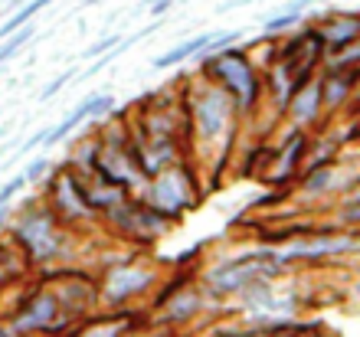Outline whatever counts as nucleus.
<instances>
[{
  "instance_id": "20",
  "label": "nucleus",
  "mask_w": 360,
  "mask_h": 337,
  "mask_svg": "<svg viewBox=\"0 0 360 337\" xmlns=\"http://www.w3.org/2000/svg\"><path fill=\"white\" fill-rule=\"evenodd\" d=\"M46 170H53V164H49V158H37L33 164H30L27 170H23V177H27V184H37V180L46 177Z\"/></svg>"
},
{
  "instance_id": "10",
  "label": "nucleus",
  "mask_w": 360,
  "mask_h": 337,
  "mask_svg": "<svg viewBox=\"0 0 360 337\" xmlns=\"http://www.w3.org/2000/svg\"><path fill=\"white\" fill-rule=\"evenodd\" d=\"M112 108H115V98H112V95H89L86 102L76 105V112H69L59 125L46 128V138H43V144H46V148H56V144H63V141L76 132L82 122H89V118H95V122H98V118H102V115H108Z\"/></svg>"
},
{
  "instance_id": "13",
  "label": "nucleus",
  "mask_w": 360,
  "mask_h": 337,
  "mask_svg": "<svg viewBox=\"0 0 360 337\" xmlns=\"http://www.w3.org/2000/svg\"><path fill=\"white\" fill-rule=\"evenodd\" d=\"M210 39H213V33H200V37L184 39L180 46L167 49L164 56L154 59V69H174V66H180V63H190V59H197L200 53H203V46H207Z\"/></svg>"
},
{
  "instance_id": "25",
  "label": "nucleus",
  "mask_w": 360,
  "mask_h": 337,
  "mask_svg": "<svg viewBox=\"0 0 360 337\" xmlns=\"http://www.w3.org/2000/svg\"><path fill=\"white\" fill-rule=\"evenodd\" d=\"M0 337H30V334H20V331H13V328H0Z\"/></svg>"
},
{
  "instance_id": "17",
  "label": "nucleus",
  "mask_w": 360,
  "mask_h": 337,
  "mask_svg": "<svg viewBox=\"0 0 360 337\" xmlns=\"http://www.w3.org/2000/svg\"><path fill=\"white\" fill-rule=\"evenodd\" d=\"M171 305H174V311L167 314V324H180V321L193 318V314L203 308V298H200V295H177Z\"/></svg>"
},
{
  "instance_id": "8",
  "label": "nucleus",
  "mask_w": 360,
  "mask_h": 337,
  "mask_svg": "<svg viewBox=\"0 0 360 337\" xmlns=\"http://www.w3.org/2000/svg\"><path fill=\"white\" fill-rule=\"evenodd\" d=\"M154 285V272L151 269H141V265H118V269L105 272L102 279V298L112 305V308H118V305H124V301L138 298L141 291H148Z\"/></svg>"
},
{
  "instance_id": "18",
  "label": "nucleus",
  "mask_w": 360,
  "mask_h": 337,
  "mask_svg": "<svg viewBox=\"0 0 360 337\" xmlns=\"http://www.w3.org/2000/svg\"><path fill=\"white\" fill-rule=\"evenodd\" d=\"M76 337H128V321L118 314L112 324H105V321H95L92 328H82Z\"/></svg>"
},
{
  "instance_id": "27",
  "label": "nucleus",
  "mask_w": 360,
  "mask_h": 337,
  "mask_svg": "<svg viewBox=\"0 0 360 337\" xmlns=\"http://www.w3.org/2000/svg\"><path fill=\"white\" fill-rule=\"evenodd\" d=\"M7 138V125H0V141Z\"/></svg>"
},
{
  "instance_id": "16",
  "label": "nucleus",
  "mask_w": 360,
  "mask_h": 337,
  "mask_svg": "<svg viewBox=\"0 0 360 337\" xmlns=\"http://www.w3.org/2000/svg\"><path fill=\"white\" fill-rule=\"evenodd\" d=\"M33 33H37V30H33V23H23V27L20 30H13V33H10V37H4L0 39V66H4V63H7V59H13L20 53V49L27 46L30 39H33Z\"/></svg>"
},
{
  "instance_id": "3",
  "label": "nucleus",
  "mask_w": 360,
  "mask_h": 337,
  "mask_svg": "<svg viewBox=\"0 0 360 337\" xmlns=\"http://www.w3.org/2000/svg\"><path fill=\"white\" fill-rule=\"evenodd\" d=\"M10 236L30 262H53L63 253V220L46 203H30L23 213L10 216Z\"/></svg>"
},
{
  "instance_id": "2",
  "label": "nucleus",
  "mask_w": 360,
  "mask_h": 337,
  "mask_svg": "<svg viewBox=\"0 0 360 337\" xmlns=\"http://www.w3.org/2000/svg\"><path fill=\"white\" fill-rule=\"evenodd\" d=\"M200 197H203V190H200V180L193 174V167L190 164H174V167L161 170L158 177H151L144 184L141 203L148 210H154L161 220L174 223L184 213H190L200 203Z\"/></svg>"
},
{
  "instance_id": "19",
  "label": "nucleus",
  "mask_w": 360,
  "mask_h": 337,
  "mask_svg": "<svg viewBox=\"0 0 360 337\" xmlns=\"http://www.w3.org/2000/svg\"><path fill=\"white\" fill-rule=\"evenodd\" d=\"M23 187H27V177H23V174H17V177H10L7 184L0 187V206H10V203H13V197H17V193H20Z\"/></svg>"
},
{
  "instance_id": "21",
  "label": "nucleus",
  "mask_w": 360,
  "mask_h": 337,
  "mask_svg": "<svg viewBox=\"0 0 360 337\" xmlns=\"http://www.w3.org/2000/svg\"><path fill=\"white\" fill-rule=\"evenodd\" d=\"M122 43V37H108V39H98L95 46H89L86 49V59H95V56H105V53H112L115 46Z\"/></svg>"
},
{
  "instance_id": "9",
  "label": "nucleus",
  "mask_w": 360,
  "mask_h": 337,
  "mask_svg": "<svg viewBox=\"0 0 360 337\" xmlns=\"http://www.w3.org/2000/svg\"><path fill=\"white\" fill-rule=\"evenodd\" d=\"M314 30L324 43V53H338V49L360 39V17L357 10H334V13H324L321 20H314Z\"/></svg>"
},
{
  "instance_id": "6",
  "label": "nucleus",
  "mask_w": 360,
  "mask_h": 337,
  "mask_svg": "<svg viewBox=\"0 0 360 337\" xmlns=\"http://www.w3.org/2000/svg\"><path fill=\"white\" fill-rule=\"evenodd\" d=\"M72 324V314L63 311L56 291H37L23 298L13 314H10V328L20 334H59V328Z\"/></svg>"
},
{
  "instance_id": "14",
  "label": "nucleus",
  "mask_w": 360,
  "mask_h": 337,
  "mask_svg": "<svg viewBox=\"0 0 360 337\" xmlns=\"http://www.w3.org/2000/svg\"><path fill=\"white\" fill-rule=\"evenodd\" d=\"M311 7V0H292L288 7L282 10V13H275L272 20H266V37H275V33H285V30H292V27H302L304 23V10Z\"/></svg>"
},
{
  "instance_id": "24",
  "label": "nucleus",
  "mask_w": 360,
  "mask_h": 337,
  "mask_svg": "<svg viewBox=\"0 0 360 337\" xmlns=\"http://www.w3.org/2000/svg\"><path fill=\"white\" fill-rule=\"evenodd\" d=\"M10 216H13V210H10V206H0V233H4V226L10 223Z\"/></svg>"
},
{
  "instance_id": "7",
  "label": "nucleus",
  "mask_w": 360,
  "mask_h": 337,
  "mask_svg": "<svg viewBox=\"0 0 360 337\" xmlns=\"http://www.w3.org/2000/svg\"><path fill=\"white\" fill-rule=\"evenodd\" d=\"M46 206L59 220L79 223V220H98V210L89 203L86 184L76 174V167H63L49 177V200Z\"/></svg>"
},
{
  "instance_id": "26",
  "label": "nucleus",
  "mask_w": 360,
  "mask_h": 337,
  "mask_svg": "<svg viewBox=\"0 0 360 337\" xmlns=\"http://www.w3.org/2000/svg\"><path fill=\"white\" fill-rule=\"evenodd\" d=\"M20 4H27V0H10V4H7V10H17Z\"/></svg>"
},
{
  "instance_id": "22",
  "label": "nucleus",
  "mask_w": 360,
  "mask_h": 337,
  "mask_svg": "<svg viewBox=\"0 0 360 337\" xmlns=\"http://www.w3.org/2000/svg\"><path fill=\"white\" fill-rule=\"evenodd\" d=\"M69 82H72V69H69V72H63L59 79H53V82H49L46 89L39 92V102H46V98H53V95H56L59 89H63V85H69Z\"/></svg>"
},
{
  "instance_id": "23",
  "label": "nucleus",
  "mask_w": 360,
  "mask_h": 337,
  "mask_svg": "<svg viewBox=\"0 0 360 337\" xmlns=\"http://www.w3.org/2000/svg\"><path fill=\"white\" fill-rule=\"evenodd\" d=\"M148 7H151V17H164L174 7V0H148Z\"/></svg>"
},
{
  "instance_id": "4",
  "label": "nucleus",
  "mask_w": 360,
  "mask_h": 337,
  "mask_svg": "<svg viewBox=\"0 0 360 337\" xmlns=\"http://www.w3.org/2000/svg\"><path fill=\"white\" fill-rule=\"evenodd\" d=\"M236 105L217 82H210L207 89H200L193 98H187V128L197 134L203 144H217L229 134L233 122H236Z\"/></svg>"
},
{
  "instance_id": "1",
  "label": "nucleus",
  "mask_w": 360,
  "mask_h": 337,
  "mask_svg": "<svg viewBox=\"0 0 360 337\" xmlns=\"http://www.w3.org/2000/svg\"><path fill=\"white\" fill-rule=\"evenodd\" d=\"M200 63H203V75H207L210 82H217L233 98L239 115L256 112L259 102H262V72L252 63L249 49L233 43V46L219 49V53L200 59Z\"/></svg>"
},
{
  "instance_id": "12",
  "label": "nucleus",
  "mask_w": 360,
  "mask_h": 337,
  "mask_svg": "<svg viewBox=\"0 0 360 337\" xmlns=\"http://www.w3.org/2000/svg\"><path fill=\"white\" fill-rule=\"evenodd\" d=\"M311 148L308 138L302 134V128H295L292 141L282 148V158H278V167L272 170V184H285V180H292L298 174V164H302V154Z\"/></svg>"
},
{
  "instance_id": "11",
  "label": "nucleus",
  "mask_w": 360,
  "mask_h": 337,
  "mask_svg": "<svg viewBox=\"0 0 360 337\" xmlns=\"http://www.w3.org/2000/svg\"><path fill=\"white\" fill-rule=\"evenodd\" d=\"M321 112H324V102H321V82H318V79L304 82L302 89L292 95L288 108H285V115L292 118L295 128H308V125H314L318 118H321Z\"/></svg>"
},
{
  "instance_id": "5",
  "label": "nucleus",
  "mask_w": 360,
  "mask_h": 337,
  "mask_svg": "<svg viewBox=\"0 0 360 337\" xmlns=\"http://www.w3.org/2000/svg\"><path fill=\"white\" fill-rule=\"evenodd\" d=\"M278 269H285L278 253H249L236 259H223L213 272H207V288L217 295H239L252 281L272 279Z\"/></svg>"
},
{
  "instance_id": "15",
  "label": "nucleus",
  "mask_w": 360,
  "mask_h": 337,
  "mask_svg": "<svg viewBox=\"0 0 360 337\" xmlns=\"http://www.w3.org/2000/svg\"><path fill=\"white\" fill-rule=\"evenodd\" d=\"M49 4H56V0H27V4H20L17 10H10L13 17L4 20V27H0V39L10 37V33H13V30H20L23 23H33V17H37L39 10H46Z\"/></svg>"
}]
</instances>
